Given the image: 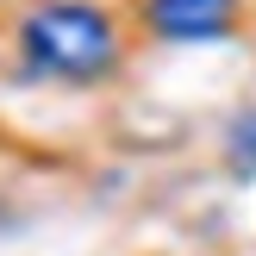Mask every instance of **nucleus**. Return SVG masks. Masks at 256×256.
Listing matches in <instances>:
<instances>
[{
    "label": "nucleus",
    "mask_w": 256,
    "mask_h": 256,
    "mask_svg": "<svg viewBox=\"0 0 256 256\" xmlns=\"http://www.w3.org/2000/svg\"><path fill=\"white\" fill-rule=\"evenodd\" d=\"M19 56L38 82H100L119 62V32L100 6L88 0H50L19 25Z\"/></svg>",
    "instance_id": "obj_1"
},
{
    "label": "nucleus",
    "mask_w": 256,
    "mask_h": 256,
    "mask_svg": "<svg viewBox=\"0 0 256 256\" xmlns=\"http://www.w3.org/2000/svg\"><path fill=\"white\" fill-rule=\"evenodd\" d=\"M150 32L175 38V44H200V38H219L232 32L238 19V0H150Z\"/></svg>",
    "instance_id": "obj_2"
}]
</instances>
